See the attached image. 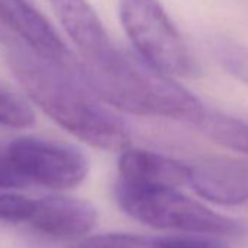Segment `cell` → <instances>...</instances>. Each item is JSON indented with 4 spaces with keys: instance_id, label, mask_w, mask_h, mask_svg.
Returning a JSON list of instances; mask_svg holds the SVG:
<instances>
[{
    "instance_id": "obj_1",
    "label": "cell",
    "mask_w": 248,
    "mask_h": 248,
    "mask_svg": "<svg viewBox=\"0 0 248 248\" xmlns=\"http://www.w3.org/2000/svg\"><path fill=\"white\" fill-rule=\"evenodd\" d=\"M9 64L31 101L70 135L102 151L130 146L127 123L83 82L79 62L62 66L15 47L9 50Z\"/></svg>"
},
{
    "instance_id": "obj_2",
    "label": "cell",
    "mask_w": 248,
    "mask_h": 248,
    "mask_svg": "<svg viewBox=\"0 0 248 248\" xmlns=\"http://www.w3.org/2000/svg\"><path fill=\"white\" fill-rule=\"evenodd\" d=\"M83 82L108 105L146 117L183 120L194 124L204 105L171 76L148 64L140 56L120 47L93 64H80Z\"/></svg>"
},
{
    "instance_id": "obj_3",
    "label": "cell",
    "mask_w": 248,
    "mask_h": 248,
    "mask_svg": "<svg viewBox=\"0 0 248 248\" xmlns=\"http://www.w3.org/2000/svg\"><path fill=\"white\" fill-rule=\"evenodd\" d=\"M115 197L129 216L154 228L225 236L242 232L236 220L210 210L177 188L140 186L118 178Z\"/></svg>"
},
{
    "instance_id": "obj_4",
    "label": "cell",
    "mask_w": 248,
    "mask_h": 248,
    "mask_svg": "<svg viewBox=\"0 0 248 248\" xmlns=\"http://www.w3.org/2000/svg\"><path fill=\"white\" fill-rule=\"evenodd\" d=\"M120 21L136 54L167 76H191L194 60L158 0H120Z\"/></svg>"
},
{
    "instance_id": "obj_5",
    "label": "cell",
    "mask_w": 248,
    "mask_h": 248,
    "mask_svg": "<svg viewBox=\"0 0 248 248\" xmlns=\"http://www.w3.org/2000/svg\"><path fill=\"white\" fill-rule=\"evenodd\" d=\"M6 154L28 183L48 188L76 187L89 172V161L79 148L40 136L16 138L8 145Z\"/></svg>"
},
{
    "instance_id": "obj_6",
    "label": "cell",
    "mask_w": 248,
    "mask_h": 248,
    "mask_svg": "<svg viewBox=\"0 0 248 248\" xmlns=\"http://www.w3.org/2000/svg\"><path fill=\"white\" fill-rule=\"evenodd\" d=\"M0 12L19 46L62 66H75L69 47L28 0H0Z\"/></svg>"
},
{
    "instance_id": "obj_7",
    "label": "cell",
    "mask_w": 248,
    "mask_h": 248,
    "mask_svg": "<svg viewBox=\"0 0 248 248\" xmlns=\"http://www.w3.org/2000/svg\"><path fill=\"white\" fill-rule=\"evenodd\" d=\"M187 184L203 199L235 206L248 202V164L212 158L187 165Z\"/></svg>"
},
{
    "instance_id": "obj_8",
    "label": "cell",
    "mask_w": 248,
    "mask_h": 248,
    "mask_svg": "<svg viewBox=\"0 0 248 248\" xmlns=\"http://www.w3.org/2000/svg\"><path fill=\"white\" fill-rule=\"evenodd\" d=\"M28 222L48 236L79 239L93 228L96 210L86 200L53 194L34 200V209Z\"/></svg>"
},
{
    "instance_id": "obj_9",
    "label": "cell",
    "mask_w": 248,
    "mask_h": 248,
    "mask_svg": "<svg viewBox=\"0 0 248 248\" xmlns=\"http://www.w3.org/2000/svg\"><path fill=\"white\" fill-rule=\"evenodd\" d=\"M50 5L79 50L82 64L98 62L115 47L88 0H50Z\"/></svg>"
},
{
    "instance_id": "obj_10",
    "label": "cell",
    "mask_w": 248,
    "mask_h": 248,
    "mask_svg": "<svg viewBox=\"0 0 248 248\" xmlns=\"http://www.w3.org/2000/svg\"><path fill=\"white\" fill-rule=\"evenodd\" d=\"M120 180L140 186L177 188L187 183V165L161 154L126 148L118 159Z\"/></svg>"
},
{
    "instance_id": "obj_11",
    "label": "cell",
    "mask_w": 248,
    "mask_h": 248,
    "mask_svg": "<svg viewBox=\"0 0 248 248\" xmlns=\"http://www.w3.org/2000/svg\"><path fill=\"white\" fill-rule=\"evenodd\" d=\"M72 248H229L215 238L199 235H133V233H101L85 238Z\"/></svg>"
},
{
    "instance_id": "obj_12",
    "label": "cell",
    "mask_w": 248,
    "mask_h": 248,
    "mask_svg": "<svg viewBox=\"0 0 248 248\" xmlns=\"http://www.w3.org/2000/svg\"><path fill=\"white\" fill-rule=\"evenodd\" d=\"M194 126L213 142L248 155V120L204 108Z\"/></svg>"
},
{
    "instance_id": "obj_13",
    "label": "cell",
    "mask_w": 248,
    "mask_h": 248,
    "mask_svg": "<svg viewBox=\"0 0 248 248\" xmlns=\"http://www.w3.org/2000/svg\"><path fill=\"white\" fill-rule=\"evenodd\" d=\"M35 115L30 104L0 85V124L11 129H28L34 126Z\"/></svg>"
},
{
    "instance_id": "obj_14",
    "label": "cell",
    "mask_w": 248,
    "mask_h": 248,
    "mask_svg": "<svg viewBox=\"0 0 248 248\" xmlns=\"http://www.w3.org/2000/svg\"><path fill=\"white\" fill-rule=\"evenodd\" d=\"M34 209V200L14 193H0V220H28Z\"/></svg>"
},
{
    "instance_id": "obj_15",
    "label": "cell",
    "mask_w": 248,
    "mask_h": 248,
    "mask_svg": "<svg viewBox=\"0 0 248 248\" xmlns=\"http://www.w3.org/2000/svg\"><path fill=\"white\" fill-rule=\"evenodd\" d=\"M220 64L232 78L248 85V50L223 48L220 51Z\"/></svg>"
},
{
    "instance_id": "obj_16",
    "label": "cell",
    "mask_w": 248,
    "mask_h": 248,
    "mask_svg": "<svg viewBox=\"0 0 248 248\" xmlns=\"http://www.w3.org/2000/svg\"><path fill=\"white\" fill-rule=\"evenodd\" d=\"M30 183L11 164L6 151H0V188H18Z\"/></svg>"
},
{
    "instance_id": "obj_17",
    "label": "cell",
    "mask_w": 248,
    "mask_h": 248,
    "mask_svg": "<svg viewBox=\"0 0 248 248\" xmlns=\"http://www.w3.org/2000/svg\"><path fill=\"white\" fill-rule=\"evenodd\" d=\"M0 43L5 44L6 47H9V50L15 48V47H22V46H19L18 40L11 32L9 27L6 25V22H5V19L2 16V12H0Z\"/></svg>"
}]
</instances>
